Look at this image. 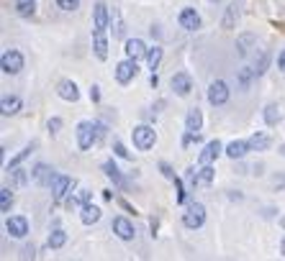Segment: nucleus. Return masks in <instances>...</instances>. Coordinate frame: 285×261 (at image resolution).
<instances>
[{
	"mask_svg": "<svg viewBox=\"0 0 285 261\" xmlns=\"http://www.w3.org/2000/svg\"><path fill=\"white\" fill-rule=\"evenodd\" d=\"M131 136H134V146H137L139 151H149L157 144V133H154V128H149V126H137L131 131Z\"/></svg>",
	"mask_w": 285,
	"mask_h": 261,
	"instance_id": "obj_1",
	"label": "nucleus"
},
{
	"mask_svg": "<svg viewBox=\"0 0 285 261\" xmlns=\"http://www.w3.org/2000/svg\"><path fill=\"white\" fill-rule=\"evenodd\" d=\"M95 141H98V136H95V123H90V120L77 123V146H80V151H87Z\"/></svg>",
	"mask_w": 285,
	"mask_h": 261,
	"instance_id": "obj_2",
	"label": "nucleus"
},
{
	"mask_svg": "<svg viewBox=\"0 0 285 261\" xmlns=\"http://www.w3.org/2000/svg\"><path fill=\"white\" fill-rule=\"evenodd\" d=\"M0 69H3L5 74H18V72L23 69V56H21V52H16V49L5 52L3 59H0Z\"/></svg>",
	"mask_w": 285,
	"mask_h": 261,
	"instance_id": "obj_3",
	"label": "nucleus"
},
{
	"mask_svg": "<svg viewBox=\"0 0 285 261\" xmlns=\"http://www.w3.org/2000/svg\"><path fill=\"white\" fill-rule=\"evenodd\" d=\"M137 59H124V61H118V64H116V80L118 82H121V85H129L131 80H134V77H137Z\"/></svg>",
	"mask_w": 285,
	"mask_h": 261,
	"instance_id": "obj_4",
	"label": "nucleus"
},
{
	"mask_svg": "<svg viewBox=\"0 0 285 261\" xmlns=\"http://www.w3.org/2000/svg\"><path fill=\"white\" fill-rule=\"evenodd\" d=\"M183 223H185V228H201L206 223V208L201 203H193L183 215Z\"/></svg>",
	"mask_w": 285,
	"mask_h": 261,
	"instance_id": "obj_5",
	"label": "nucleus"
},
{
	"mask_svg": "<svg viewBox=\"0 0 285 261\" xmlns=\"http://www.w3.org/2000/svg\"><path fill=\"white\" fill-rule=\"evenodd\" d=\"M226 100H229V85L223 80H214L211 87H208V103L216 107V105H223Z\"/></svg>",
	"mask_w": 285,
	"mask_h": 261,
	"instance_id": "obj_6",
	"label": "nucleus"
},
{
	"mask_svg": "<svg viewBox=\"0 0 285 261\" xmlns=\"http://www.w3.org/2000/svg\"><path fill=\"white\" fill-rule=\"evenodd\" d=\"M31 179H34L36 184H41V187H52L54 179H57V174H54V169H52L49 164H36V166L31 169Z\"/></svg>",
	"mask_w": 285,
	"mask_h": 261,
	"instance_id": "obj_7",
	"label": "nucleus"
},
{
	"mask_svg": "<svg viewBox=\"0 0 285 261\" xmlns=\"http://www.w3.org/2000/svg\"><path fill=\"white\" fill-rule=\"evenodd\" d=\"M72 187H74V179H72V177L57 174V179H54V184H52V195H54L57 203H62V200L72 192Z\"/></svg>",
	"mask_w": 285,
	"mask_h": 261,
	"instance_id": "obj_8",
	"label": "nucleus"
},
{
	"mask_svg": "<svg viewBox=\"0 0 285 261\" xmlns=\"http://www.w3.org/2000/svg\"><path fill=\"white\" fill-rule=\"evenodd\" d=\"M5 230L13 238H26L28 236V220L21 218V215H13V218L5 220Z\"/></svg>",
	"mask_w": 285,
	"mask_h": 261,
	"instance_id": "obj_9",
	"label": "nucleus"
},
{
	"mask_svg": "<svg viewBox=\"0 0 285 261\" xmlns=\"http://www.w3.org/2000/svg\"><path fill=\"white\" fill-rule=\"evenodd\" d=\"M111 228H113V233H116L118 238H121V241H131L134 236H137V230H134V225H131L126 218H121V215H118V218H113Z\"/></svg>",
	"mask_w": 285,
	"mask_h": 261,
	"instance_id": "obj_10",
	"label": "nucleus"
},
{
	"mask_svg": "<svg viewBox=\"0 0 285 261\" xmlns=\"http://www.w3.org/2000/svg\"><path fill=\"white\" fill-rule=\"evenodd\" d=\"M93 49L100 61L108 59V41H106V28H95L93 31Z\"/></svg>",
	"mask_w": 285,
	"mask_h": 261,
	"instance_id": "obj_11",
	"label": "nucleus"
},
{
	"mask_svg": "<svg viewBox=\"0 0 285 261\" xmlns=\"http://www.w3.org/2000/svg\"><path fill=\"white\" fill-rule=\"evenodd\" d=\"M172 90L177 92L180 98H188V95H190V90H193L190 74H188V72H177V74H172Z\"/></svg>",
	"mask_w": 285,
	"mask_h": 261,
	"instance_id": "obj_12",
	"label": "nucleus"
},
{
	"mask_svg": "<svg viewBox=\"0 0 285 261\" xmlns=\"http://www.w3.org/2000/svg\"><path fill=\"white\" fill-rule=\"evenodd\" d=\"M57 95L62 100H67V103H77L80 100V90H77V85H74L72 80H62L57 85Z\"/></svg>",
	"mask_w": 285,
	"mask_h": 261,
	"instance_id": "obj_13",
	"label": "nucleus"
},
{
	"mask_svg": "<svg viewBox=\"0 0 285 261\" xmlns=\"http://www.w3.org/2000/svg\"><path fill=\"white\" fill-rule=\"evenodd\" d=\"M103 172H106V177H108V179H111V182L116 184L118 190H129V182L124 179V174H121V169H118V166H116V164H113L111 159H108L106 164H103Z\"/></svg>",
	"mask_w": 285,
	"mask_h": 261,
	"instance_id": "obj_14",
	"label": "nucleus"
},
{
	"mask_svg": "<svg viewBox=\"0 0 285 261\" xmlns=\"http://www.w3.org/2000/svg\"><path fill=\"white\" fill-rule=\"evenodd\" d=\"M180 26H183L185 31H196V28H201V15L196 13V8H183L180 10Z\"/></svg>",
	"mask_w": 285,
	"mask_h": 261,
	"instance_id": "obj_15",
	"label": "nucleus"
},
{
	"mask_svg": "<svg viewBox=\"0 0 285 261\" xmlns=\"http://www.w3.org/2000/svg\"><path fill=\"white\" fill-rule=\"evenodd\" d=\"M221 151H223V146H221V141H218V138H216V141H208V144L203 146V151H201V157H198L201 166H203V164H211V161L218 157Z\"/></svg>",
	"mask_w": 285,
	"mask_h": 261,
	"instance_id": "obj_16",
	"label": "nucleus"
},
{
	"mask_svg": "<svg viewBox=\"0 0 285 261\" xmlns=\"http://www.w3.org/2000/svg\"><path fill=\"white\" fill-rule=\"evenodd\" d=\"M239 13H242V3H234L226 8V13H223V18H221V28H236V21H239Z\"/></svg>",
	"mask_w": 285,
	"mask_h": 261,
	"instance_id": "obj_17",
	"label": "nucleus"
},
{
	"mask_svg": "<svg viewBox=\"0 0 285 261\" xmlns=\"http://www.w3.org/2000/svg\"><path fill=\"white\" fill-rule=\"evenodd\" d=\"M249 151H252L249 141H231L226 149H223V154H226L229 159H244Z\"/></svg>",
	"mask_w": 285,
	"mask_h": 261,
	"instance_id": "obj_18",
	"label": "nucleus"
},
{
	"mask_svg": "<svg viewBox=\"0 0 285 261\" xmlns=\"http://www.w3.org/2000/svg\"><path fill=\"white\" fill-rule=\"evenodd\" d=\"M203 126V113L198 107H190L188 110V118H185V133H198Z\"/></svg>",
	"mask_w": 285,
	"mask_h": 261,
	"instance_id": "obj_19",
	"label": "nucleus"
},
{
	"mask_svg": "<svg viewBox=\"0 0 285 261\" xmlns=\"http://www.w3.org/2000/svg\"><path fill=\"white\" fill-rule=\"evenodd\" d=\"M124 52H126V56H129V59H137V61H139L142 56H146V46H144V41H142V39H129Z\"/></svg>",
	"mask_w": 285,
	"mask_h": 261,
	"instance_id": "obj_20",
	"label": "nucleus"
},
{
	"mask_svg": "<svg viewBox=\"0 0 285 261\" xmlns=\"http://www.w3.org/2000/svg\"><path fill=\"white\" fill-rule=\"evenodd\" d=\"M18 110H21V98H16V95L3 98V103H0V113H3L5 118L8 115H16Z\"/></svg>",
	"mask_w": 285,
	"mask_h": 261,
	"instance_id": "obj_21",
	"label": "nucleus"
},
{
	"mask_svg": "<svg viewBox=\"0 0 285 261\" xmlns=\"http://www.w3.org/2000/svg\"><path fill=\"white\" fill-rule=\"evenodd\" d=\"M108 5L106 3H95V8H93V21H95V28H106L108 26Z\"/></svg>",
	"mask_w": 285,
	"mask_h": 261,
	"instance_id": "obj_22",
	"label": "nucleus"
},
{
	"mask_svg": "<svg viewBox=\"0 0 285 261\" xmlns=\"http://www.w3.org/2000/svg\"><path fill=\"white\" fill-rule=\"evenodd\" d=\"M80 220H82L85 225H93V223H98V220H100V208H98V205H90V203H85V205H82V215H80Z\"/></svg>",
	"mask_w": 285,
	"mask_h": 261,
	"instance_id": "obj_23",
	"label": "nucleus"
},
{
	"mask_svg": "<svg viewBox=\"0 0 285 261\" xmlns=\"http://www.w3.org/2000/svg\"><path fill=\"white\" fill-rule=\"evenodd\" d=\"M36 146H39L36 141H31V144H28V146H23V149H21V151L16 154V157H13V159L8 161V172H10V169H16V166H18L21 161H26L28 157H31V154H34V149H36Z\"/></svg>",
	"mask_w": 285,
	"mask_h": 261,
	"instance_id": "obj_24",
	"label": "nucleus"
},
{
	"mask_svg": "<svg viewBox=\"0 0 285 261\" xmlns=\"http://www.w3.org/2000/svg\"><path fill=\"white\" fill-rule=\"evenodd\" d=\"M65 243H67V233H65L62 228L52 230V233H49V238H47V246H49V249H62Z\"/></svg>",
	"mask_w": 285,
	"mask_h": 261,
	"instance_id": "obj_25",
	"label": "nucleus"
},
{
	"mask_svg": "<svg viewBox=\"0 0 285 261\" xmlns=\"http://www.w3.org/2000/svg\"><path fill=\"white\" fill-rule=\"evenodd\" d=\"M34 10H36V0H16V13L23 15V18L34 15Z\"/></svg>",
	"mask_w": 285,
	"mask_h": 261,
	"instance_id": "obj_26",
	"label": "nucleus"
},
{
	"mask_svg": "<svg viewBox=\"0 0 285 261\" xmlns=\"http://www.w3.org/2000/svg\"><path fill=\"white\" fill-rule=\"evenodd\" d=\"M162 61V46H152V49H146V64L149 69H157Z\"/></svg>",
	"mask_w": 285,
	"mask_h": 261,
	"instance_id": "obj_27",
	"label": "nucleus"
},
{
	"mask_svg": "<svg viewBox=\"0 0 285 261\" xmlns=\"http://www.w3.org/2000/svg\"><path fill=\"white\" fill-rule=\"evenodd\" d=\"M249 146H252V151H265V149L270 146V136H265V133H254V136L249 138Z\"/></svg>",
	"mask_w": 285,
	"mask_h": 261,
	"instance_id": "obj_28",
	"label": "nucleus"
},
{
	"mask_svg": "<svg viewBox=\"0 0 285 261\" xmlns=\"http://www.w3.org/2000/svg\"><path fill=\"white\" fill-rule=\"evenodd\" d=\"M26 179H28V172H26V169H10V184H13V187H23V184H26Z\"/></svg>",
	"mask_w": 285,
	"mask_h": 261,
	"instance_id": "obj_29",
	"label": "nucleus"
},
{
	"mask_svg": "<svg viewBox=\"0 0 285 261\" xmlns=\"http://www.w3.org/2000/svg\"><path fill=\"white\" fill-rule=\"evenodd\" d=\"M278 120H280V107H278L275 103H270V105L265 107V123H267V126H275Z\"/></svg>",
	"mask_w": 285,
	"mask_h": 261,
	"instance_id": "obj_30",
	"label": "nucleus"
},
{
	"mask_svg": "<svg viewBox=\"0 0 285 261\" xmlns=\"http://www.w3.org/2000/svg\"><path fill=\"white\" fill-rule=\"evenodd\" d=\"M254 44V36L252 34H242L236 39V52H239V56H244L247 52H249V46Z\"/></svg>",
	"mask_w": 285,
	"mask_h": 261,
	"instance_id": "obj_31",
	"label": "nucleus"
},
{
	"mask_svg": "<svg viewBox=\"0 0 285 261\" xmlns=\"http://www.w3.org/2000/svg\"><path fill=\"white\" fill-rule=\"evenodd\" d=\"M172 184H175V203L177 205H185V200H188V192H185V187H183V179H180V177H175L172 179Z\"/></svg>",
	"mask_w": 285,
	"mask_h": 261,
	"instance_id": "obj_32",
	"label": "nucleus"
},
{
	"mask_svg": "<svg viewBox=\"0 0 285 261\" xmlns=\"http://www.w3.org/2000/svg\"><path fill=\"white\" fill-rule=\"evenodd\" d=\"M10 205H13V195H10L8 187H3V190H0V210L10 212Z\"/></svg>",
	"mask_w": 285,
	"mask_h": 261,
	"instance_id": "obj_33",
	"label": "nucleus"
},
{
	"mask_svg": "<svg viewBox=\"0 0 285 261\" xmlns=\"http://www.w3.org/2000/svg\"><path fill=\"white\" fill-rule=\"evenodd\" d=\"M252 77H257V72L249 69V67H244V69H242V74H239V87L247 90V87H249V82H252Z\"/></svg>",
	"mask_w": 285,
	"mask_h": 261,
	"instance_id": "obj_34",
	"label": "nucleus"
},
{
	"mask_svg": "<svg viewBox=\"0 0 285 261\" xmlns=\"http://www.w3.org/2000/svg\"><path fill=\"white\" fill-rule=\"evenodd\" d=\"M111 23H113V39H121L124 36V23H121V18H118V10H113Z\"/></svg>",
	"mask_w": 285,
	"mask_h": 261,
	"instance_id": "obj_35",
	"label": "nucleus"
},
{
	"mask_svg": "<svg viewBox=\"0 0 285 261\" xmlns=\"http://www.w3.org/2000/svg\"><path fill=\"white\" fill-rule=\"evenodd\" d=\"M198 177H201L203 184H211V182H214V166H211V164H203V169L198 172Z\"/></svg>",
	"mask_w": 285,
	"mask_h": 261,
	"instance_id": "obj_36",
	"label": "nucleus"
},
{
	"mask_svg": "<svg viewBox=\"0 0 285 261\" xmlns=\"http://www.w3.org/2000/svg\"><path fill=\"white\" fill-rule=\"evenodd\" d=\"M57 5L62 10H77L80 8V0H57Z\"/></svg>",
	"mask_w": 285,
	"mask_h": 261,
	"instance_id": "obj_37",
	"label": "nucleus"
},
{
	"mask_svg": "<svg viewBox=\"0 0 285 261\" xmlns=\"http://www.w3.org/2000/svg\"><path fill=\"white\" fill-rule=\"evenodd\" d=\"M113 151H116V157H121V159H131V154L126 151V146L121 141H113Z\"/></svg>",
	"mask_w": 285,
	"mask_h": 261,
	"instance_id": "obj_38",
	"label": "nucleus"
},
{
	"mask_svg": "<svg viewBox=\"0 0 285 261\" xmlns=\"http://www.w3.org/2000/svg\"><path fill=\"white\" fill-rule=\"evenodd\" d=\"M267 64H270V54L265 52V54H262V59L257 61V67H254V72H257V77H260V74H265V69H267Z\"/></svg>",
	"mask_w": 285,
	"mask_h": 261,
	"instance_id": "obj_39",
	"label": "nucleus"
},
{
	"mask_svg": "<svg viewBox=\"0 0 285 261\" xmlns=\"http://www.w3.org/2000/svg\"><path fill=\"white\" fill-rule=\"evenodd\" d=\"M159 172L167 177V179H175V172H172V166H170L167 161H159Z\"/></svg>",
	"mask_w": 285,
	"mask_h": 261,
	"instance_id": "obj_40",
	"label": "nucleus"
},
{
	"mask_svg": "<svg viewBox=\"0 0 285 261\" xmlns=\"http://www.w3.org/2000/svg\"><path fill=\"white\" fill-rule=\"evenodd\" d=\"M47 128H49L52 133H57L59 128H62V118H49V123H47Z\"/></svg>",
	"mask_w": 285,
	"mask_h": 261,
	"instance_id": "obj_41",
	"label": "nucleus"
},
{
	"mask_svg": "<svg viewBox=\"0 0 285 261\" xmlns=\"http://www.w3.org/2000/svg\"><path fill=\"white\" fill-rule=\"evenodd\" d=\"M90 100H93V103H100V87H98V85L90 87Z\"/></svg>",
	"mask_w": 285,
	"mask_h": 261,
	"instance_id": "obj_42",
	"label": "nucleus"
},
{
	"mask_svg": "<svg viewBox=\"0 0 285 261\" xmlns=\"http://www.w3.org/2000/svg\"><path fill=\"white\" fill-rule=\"evenodd\" d=\"M118 205H121V208H124L126 212H137V210H134V208H131V205L126 203V200H118Z\"/></svg>",
	"mask_w": 285,
	"mask_h": 261,
	"instance_id": "obj_43",
	"label": "nucleus"
},
{
	"mask_svg": "<svg viewBox=\"0 0 285 261\" xmlns=\"http://www.w3.org/2000/svg\"><path fill=\"white\" fill-rule=\"evenodd\" d=\"M278 67L285 72V52H280V56H278Z\"/></svg>",
	"mask_w": 285,
	"mask_h": 261,
	"instance_id": "obj_44",
	"label": "nucleus"
},
{
	"mask_svg": "<svg viewBox=\"0 0 285 261\" xmlns=\"http://www.w3.org/2000/svg\"><path fill=\"white\" fill-rule=\"evenodd\" d=\"M149 82H152V87H157V85H159V77L152 72V77H149Z\"/></svg>",
	"mask_w": 285,
	"mask_h": 261,
	"instance_id": "obj_45",
	"label": "nucleus"
},
{
	"mask_svg": "<svg viewBox=\"0 0 285 261\" xmlns=\"http://www.w3.org/2000/svg\"><path fill=\"white\" fill-rule=\"evenodd\" d=\"M280 251H283V256H285V238H283V243H280Z\"/></svg>",
	"mask_w": 285,
	"mask_h": 261,
	"instance_id": "obj_46",
	"label": "nucleus"
},
{
	"mask_svg": "<svg viewBox=\"0 0 285 261\" xmlns=\"http://www.w3.org/2000/svg\"><path fill=\"white\" fill-rule=\"evenodd\" d=\"M211 3H218V0H211Z\"/></svg>",
	"mask_w": 285,
	"mask_h": 261,
	"instance_id": "obj_47",
	"label": "nucleus"
}]
</instances>
